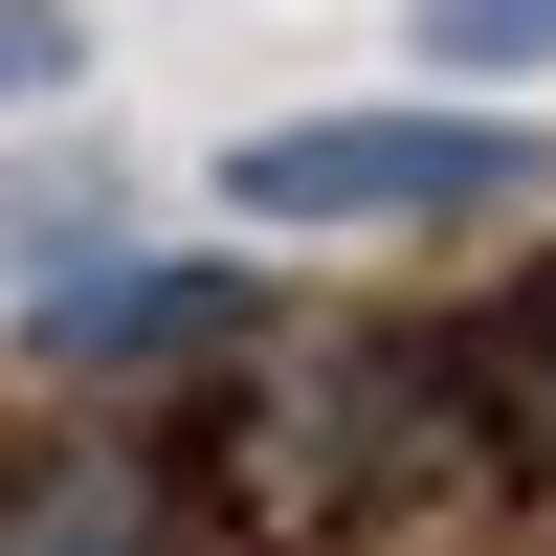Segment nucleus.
Wrapping results in <instances>:
<instances>
[{"label": "nucleus", "instance_id": "obj_3", "mask_svg": "<svg viewBox=\"0 0 556 556\" xmlns=\"http://www.w3.org/2000/svg\"><path fill=\"white\" fill-rule=\"evenodd\" d=\"M0 556H178V513H156V468H45V490H0Z\"/></svg>", "mask_w": 556, "mask_h": 556}, {"label": "nucleus", "instance_id": "obj_6", "mask_svg": "<svg viewBox=\"0 0 556 556\" xmlns=\"http://www.w3.org/2000/svg\"><path fill=\"white\" fill-rule=\"evenodd\" d=\"M45 89H67V23H45V0H0V112H45Z\"/></svg>", "mask_w": 556, "mask_h": 556}, {"label": "nucleus", "instance_id": "obj_1", "mask_svg": "<svg viewBox=\"0 0 556 556\" xmlns=\"http://www.w3.org/2000/svg\"><path fill=\"white\" fill-rule=\"evenodd\" d=\"M513 134L468 112H334V134H245V223H424V201H513Z\"/></svg>", "mask_w": 556, "mask_h": 556}, {"label": "nucleus", "instance_id": "obj_2", "mask_svg": "<svg viewBox=\"0 0 556 556\" xmlns=\"http://www.w3.org/2000/svg\"><path fill=\"white\" fill-rule=\"evenodd\" d=\"M23 334L45 356H201V334H245V267H67Z\"/></svg>", "mask_w": 556, "mask_h": 556}, {"label": "nucleus", "instance_id": "obj_5", "mask_svg": "<svg viewBox=\"0 0 556 556\" xmlns=\"http://www.w3.org/2000/svg\"><path fill=\"white\" fill-rule=\"evenodd\" d=\"M424 45H445V67H534V45H556V0H424Z\"/></svg>", "mask_w": 556, "mask_h": 556}, {"label": "nucleus", "instance_id": "obj_4", "mask_svg": "<svg viewBox=\"0 0 556 556\" xmlns=\"http://www.w3.org/2000/svg\"><path fill=\"white\" fill-rule=\"evenodd\" d=\"M445 401H468L513 468H556V290H513V312H490V334L445 356Z\"/></svg>", "mask_w": 556, "mask_h": 556}]
</instances>
